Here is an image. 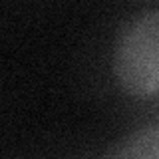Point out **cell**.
<instances>
[{
  "label": "cell",
  "instance_id": "cell-1",
  "mask_svg": "<svg viewBox=\"0 0 159 159\" xmlns=\"http://www.w3.org/2000/svg\"><path fill=\"white\" fill-rule=\"evenodd\" d=\"M111 68L127 96H159V6L143 8L123 22L113 42Z\"/></svg>",
  "mask_w": 159,
  "mask_h": 159
},
{
  "label": "cell",
  "instance_id": "cell-2",
  "mask_svg": "<svg viewBox=\"0 0 159 159\" xmlns=\"http://www.w3.org/2000/svg\"><path fill=\"white\" fill-rule=\"evenodd\" d=\"M102 159H159V125L139 127L123 135Z\"/></svg>",
  "mask_w": 159,
  "mask_h": 159
}]
</instances>
